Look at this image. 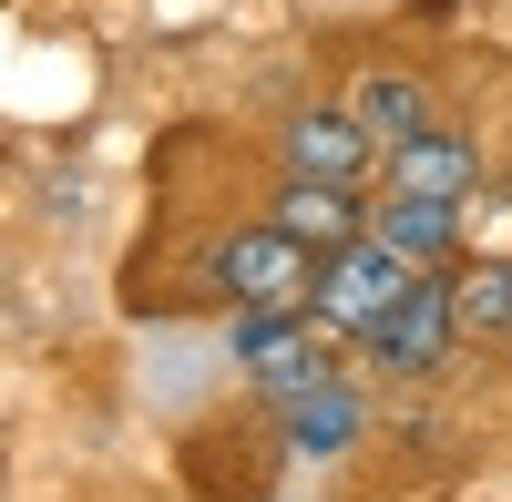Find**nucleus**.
Returning a JSON list of instances; mask_svg holds the SVG:
<instances>
[{"label":"nucleus","instance_id":"nucleus-4","mask_svg":"<svg viewBox=\"0 0 512 502\" xmlns=\"http://www.w3.org/2000/svg\"><path fill=\"white\" fill-rule=\"evenodd\" d=\"M359 246H379L390 267L410 277H451L461 257H472V226H461V205H431V195H390V185H369V226Z\"/></svg>","mask_w":512,"mask_h":502},{"label":"nucleus","instance_id":"nucleus-1","mask_svg":"<svg viewBox=\"0 0 512 502\" xmlns=\"http://www.w3.org/2000/svg\"><path fill=\"white\" fill-rule=\"evenodd\" d=\"M226 359H236V380H246L256 400H287V390H308V380L338 369V339H328L308 308H236Z\"/></svg>","mask_w":512,"mask_h":502},{"label":"nucleus","instance_id":"nucleus-3","mask_svg":"<svg viewBox=\"0 0 512 502\" xmlns=\"http://www.w3.org/2000/svg\"><path fill=\"white\" fill-rule=\"evenodd\" d=\"M205 277H216L226 308H308L318 257H308V246H287L267 216H256V226H226L216 246H205Z\"/></svg>","mask_w":512,"mask_h":502},{"label":"nucleus","instance_id":"nucleus-5","mask_svg":"<svg viewBox=\"0 0 512 502\" xmlns=\"http://www.w3.org/2000/svg\"><path fill=\"white\" fill-rule=\"evenodd\" d=\"M277 175L369 195V185H379V144H369L338 103H287V113H277Z\"/></svg>","mask_w":512,"mask_h":502},{"label":"nucleus","instance_id":"nucleus-2","mask_svg":"<svg viewBox=\"0 0 512 502\" xmlns=\"http://www.w3.org/2000/svg\"><path fill=\"white\" fill-rule=\"evenodd\" d=\"M379 380H431V369L461 359V328H451V277H410L390 308H379L359 339H349Z\"/></svg>","mask_w":512,"mask_h":502},{"label":"nucleus","instance_id":"nucleus-9","mask_svg":"<svg viewBox=\"0 0 512 502\" xmlns=\"http://www.w3.org/2000/svg\"><path fill=\"white\" fill-rule=\"evenodd\" d=\"M338 113H349L379 154L410 144L420 123H441V113H431V82H420L410 62H359V72H349V93H338Z\"/></svg>","mask_w":512,"mask_h":502},{"label":"nucleus","instance_id":"nucleus-7","mask_svg":"<svg viewBox=\"0 0 512 502\" xmlns=\"http://www.w3.org/2000/svg\"><path fill=\"white\" fill-rule=\"evenodd\" d=\"M400 287H410V267H390L379 246H338V257H318V277H308V318L328 328L338 349H349L359 328L400 298Z\"/></svg>","mask_w":512,"mask_h":502},{"label":"nucleus","instance_id":"nucleus-12","mask_svg":"<svg viewBox=\"0 0 512 502\" xmlns=\"http://www.w3.org/2000/svg\"><path fill=\"white\" fill-rule=\"evenodd\" d=\"M502 359H512V339H502Z\"/></svg>","mask_w":512,"mask_h":502},{"label":"nucleus","instance_id":"nucleus-10","mask_svg":"<svg viewBox=\"0 0 512 502\" xmlns=\"http://www.w3.org/2000/svg\"><path fill=\"white\" fill-rule=\"evenodd\" d=\"M277 410H287V451H308V462H338V451H359V431H369V390L349 380V369L287 390Z\"/></svg>","mask_w":512,"mask_h":502},{"label":"nucleus","instance_id":"nucleus-11","mask_svg":"<svg viewBox=\"0 0 512 502\" xmlns=\"http://www.w3.org/2000/svg\"><path fill=\"white\" fill-rule=\"evenodd\" d=\"M451 328H461V349L512 339V257H461L451 267Z\"/></svg>","mask_w":512,"mask_h":502},{"label":"nucleus","instance_id":"nucleus-8","mask_svg":"<svg viewBox=\"0 0 512 502\" xmlns=\"http://www.w3.org/2000/svg\"><path fill=\"white\" fill-rule=\"evenodd\" d=\"M267 226H277L287 246H308V257H338V246H359L369 195H349V185H308V175H277V185H267Z\"/></svg>","mask_w":512,"mask_h":502},{"label":"nucleus","instance_id":"nucleus-6","mask_svg":"<svg viewBox=\"0 0 512 502\" xmlns=\"http://www.w3.org/2000/svg\"><path fill=\"white\" fill-rule=\"evenodd\" d=\"M379 185H390V195H431V205H472L482 195V134H461V123H420L410 144L379 154Z\"/></svg>","mask_w":512,"mask_h":502}]
</instances>
